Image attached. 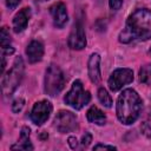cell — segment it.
I'll list each match as a JSON object with an SVG mask.
<instances>
[{"label": "cell", "mask_w": 151, "mask_h": 151, "mask_svg": "<svg viewBox=\"0 0 151 151\" xmlns=\"http://www.w3.org/2000/svg\"><path fill=\"white\" fill-rule=\"evenodd\" d=\"M92 142V136H91V133H88V132H85V134L83 136V138H81V144L84 145V146H88V144Z\"/></svg>", "instance_id": "7402d4cb"}, {"label": "cell", "mask_w": 151, "mask_h": 151, "mask_svg": "<svg viewBox=\"0 0 151 151\" xmlns=\"http://www.w3.org/2000/svg\"><path fill=\"white\" fill-rule=\"evenodd\" d=\"M45 92L50 97L58 96L65 86V77L63 71L55 64H51L45 72Z\"/></svg>", "instance_id": "277c9868"}, {"label": "cell", "mask_w": 151, "mask_h": 151, "mask_svg": "<svg viewBox=\"0 0 151 151\" xmlns=\"http://www.w3.org/2000/svg\"><path fill=\"white\" fill-rule=\"evenodd\" d=\"M109 5H110L111 9L118 11L123 5V0H109Z\"/></svg>", "instance_id": "44dd1931"}, {"label": "cell", "mask_w": 151, "mask_h": 151, "mask_svg": "<svg viewBox=\"0 0 151 151\" xmlns=\"http://www.w3.org/2000/svg\"><path fill=\"white\" fill-rule=\"evenodd\" d=\"M0 44H1V52L2 55H8L12 54L14 52L13 47L11 46V35L7 29V27H2L1 28V33H0Z\"/></svg>", "instance_id": "2e32d148"}, {"label": "cell", "mask_w": 151, "mask_h": 151, "mask_svg": "<svg viewBox=\"0 0 151 151\" xmlns=\"http://www.w3.org/2000/svg\"><path fill=\"white\" fill-rule=\"evenodd\" d=\"M68 46L72 50H77V51L83 50L86 46V37L83 24L80 21L74 22L72 27V31L68 35Z\"/></svg>", "instance_id": "9c48e42d"}, {"label": "cell", "mask_w": 151, "mask_h": 151, "mask_svg": "<svg viewBox=\"0 0 151 151\" xmlns=\"http://www.w3.org/2000/svg\"><path fill=\"white\" fill-rule=\"evenodd\" d=\"M132 81H133L132 70H130V68H117L111 73L110 78L107 80V84H109V87H110L111 91L117 92L123 86H125V85H127Z\"/></svg>", "instance_id": "8992f818"}, {"label": "cell", "mask_w": 151, "mask_h": 151, "mask_svg": "<svg viewBox=\"0 0 151 151\" xmlns=\"http://www.w3.org/2000/svg\"><path fill=\"white\" fill-rule=\"evenodd\" d=\"M19 2H20V0H6V5L9 8H15L19 5Z\"/></svg>", "instance_id": "d4e9b609"}, {"label": "cell", "mask_w": 151, "mask_h": 151, "mask_svg": "<svg viewBox=\"0 0 151 151\" xmlns=\"http://www.w3.org/2000/svg\"><path fill=\"white\" fill-rule=\"evenodd\" d=\"M24 104H25V100H24L22 98H17V99L13 101V104H12V111H13L14 113H18L19 111L22 110Z\"/></svg>", "instance_id": "ffe728a7"}, {"label": "cell", "mask_w": 151, "mask_h": 151, "mask_svg": "<svg viewBox=\"0 0 151 151\" xmlns=\"http://www.w3.org/2000/svg\"><path fill=\"white\" fill-rule=\"evenodd\" d=\"M25 72V65L21 57H17L12 68L4 76L1 85H2V93L5 96H11L17 87L20 85Z\"/></svg>", "instance_id": "3957f363"}, {"label": "cell", "mask_w": 151, "mask_h": 151, "mask_svg": "<svg viewBox=\"0 0 151 151\" xmlns=\"http://www.w3.org/2000/svg\"><path fill=\"white\" fill-rule=\"evenodd\" d=\"M86 118L90 123L97 125H104L106 122V116L97 106H91L88 109V111L86 112Z\"/></svg>", "instance_id": "9a60e30c"}, {"label": "cell", "mask_w": 151, "mask_h": 151, "mask_svg": "<svg viewBox=\"0 0 151 151\" xmlns=\"http://www.w3.org/2000/svg\"><path fill=\"white\" fill-rule=\"evenodd\" d=\"M54 126L61 133L72 132L78 127V120L74 113L70 111H59L54 118Z\"/></svg>", "instance_id": "52a82bcc"}, {"label": "cell", "mask_w": 151, "mask_h": 151, "mask_svg": "<svg viewBox=\"0 0 151 151\" xmlns=\"http://www.w3.org/2000/svg\"><path fill=\"white\" fill-rule=\"evenodd\" d=\"M29 131H31L29 127L24 126L21 129L20 139L18 144L13 145L11 149L12 150H33V145L31 144V140H29Z\"/></svg>", "instance_id": "5bb4252c"}, {"label": "cell", "mask_w": 151, "mask_h": 151, "mask_svg": "<svg viewBox=\"0 0 151 151\" xmlns=\"http://www.w3.org/2000/svg\"><path fill=\"white\" fill-rule=\"evenodd\" d=\"M87 72L90 80L93 84H99L101 80V74H100V55L98 53H92L88 63H87Z\"/></svg>", "instance_id": "8fae6325"}, {"label": "cell", "mask_w": 151, "mask_h": 151, "mask_svg": "<svg viewBox=\"0 0 151 151\" xmlns=\"http://www.w3.org/2000/svg\"><path fill=\"white\" fill-rule=\"evenodd\" d=\"M140 129H142V132H143L146 137L151 138V110H150L149 113L146 114L145 119L142 122Z\"/></svg>", "instance_id": "d6986e66"}, {"label": "cell", "mask_w": 151, "mask_h": 151, "mask_svg": "<svg viewBox=\"0 0 151 151\" xmlns=\"http://www.w3.org/2000/svg\"><path fill=\"white\" fill-rule=\"evenodd\" d=\"M50 12L52 14L53 18V24L55 27L58 28H63L67 20H68V15H67V11H66V6L64 2H57L54 4L51 8Z\"/></svg>", "instance_id": "30bf717a"}, {"label": "cell", "mask_w": 151, "mask_h": 151, "mask_svg": "<svg viewBox=\"0 0 151 151\" xmlns=\"http://www.w3.org/2000/svg\"><path fill=\"white\" fill-rule=\"evenodd\" d=\"M90 99H91L90 92L84 90L83 83L80 80H74L73 84H72V87L66 93V96L64 98V101L67 105L72 106L73 109L80 110L90 103Z\"/></svg>", "instance_id": "5b68a950"}, {"label": "cell", "mask_w": 151, "mask_h": 151, "mask_svg": "<svg viewBox=\"0 0 151 151\" xmlns=\"http://www.w3.org/2000/svg\"><path fill=\"white\" fill-rule=\"evenodd\" d=\"M139 81L145 85H151V64H145L140 67Z\"/></svg>", "instance_id": "e0dca14e"}, {"label": "cell", "mask_w": 151, "mask_h": 151, "mask_svg": "<svg viewBox=\"0 0 151 151\" xmlns=\"http://www.w3.org/2000/svg\"><path fill=\"white\" fill-rule=\"evenodd\" d=\"M51 112H52V104L48 100H40L33 105L29 117L35 125L40 126L48 119Z\"/></svg>", "instance_id": "ba28073f"}, {"label": "cell", "mask_w": 151, "mask_h": 151, "mask_svg": "<svg viewBox=\"0 0 151 151\" xmlns=\"http://www.w3.org/2000/svg\"><path fill=\"white\" fill-rule=\"evenodd\" d=\"M68 145L71 146V149H77L78 147V140H77V138L76 137H70L68 138Z\"/></svg>", "instance_id": "cb8c5ba5"}, {"label": "cell", "mask_w": 151, "mask_h": 151, "mask_svg": "<svg viewBox=\"0 0 151 151\" xmlns=\"http://www.w3.org/2000/svg\"><path fill=\"white\" fill-rule=\"evenodd\" d=\"M26 55L31 64L40 61L44 55V45L38 40L31 41L26 47Z\"/></svg>", "instance_id": "7c38bea8"}, {"label": "cell", "mask_w": 151, "mask_h": 151, "mask_svg": "<svg viewBox=\"0 0 151 151\" xmlns=\"http://www.w3.org/2000/svg\"><path fill=\"white\" fill-rule=\"evenodd\" d=\"M98 99L105 107H111L112 106V98L104 87H100L98 90Z\"/></svg>", "instance_id": "ac0fdd59"}, {"label": "cell", "mask_w": 151, "mask_h": 151, "mask_svg": "<svg viewBox=\"0 0 151 151\" xmlns=\"http://www.w3.org/2000/svg\"><path fill=\"white\" fill-rule=\"evenodd\" d=\"M142 107L143 101L139 94L132 88H126L118 97L116 113L122 124L130 125L138 119Z\"/></svg>", "instance_id": "7a4b0ae2"}, {"label": "cell", "mask_w": 151, "mask_h": 151, "mask_svg": "<svg viewBox=\"0 0 151 151\" xmlns=\"http://www.w3.org/2000/svg\"><path fill=\"white\" fill-rule=\"evenodd\" d=\"M149 39H151V11L138 8L127 18L125 28L119 34V41L129 44L134 40Z\"/></svg>", "instance_id": "6da1fadb"}, {"label": "cell", "mask_w": 151, "mask_h": 151, "mask_svg": "<svg viewBox=\"0 0 151 151\" xmlns=\"http://www.w3.org/2000/svg\"><path fill=\"white\" fill-rule=\"evenodd\" d=\"M31 18V9L25 7L22 9H20L15 17L13 18V29L15 33H20L22 32L28 24V20Z\"/></svg>", "instance_id": "4fadbf2b"}, {"label": "cell", "mask_w": 151, "mask_h": 151, "mask_svg": "<svg viewBox=\"0 0 151 151\" xmlns=\"http://www.w3.org/2000/svg\"><path fill=\"white\" fill-rule=\"evenodd\" d=\"M100 149H103V150H116L114 146H112V145H104V144H97L93 147V150H100Z\"/></svg>", "instance_id": "603a6c76"}]
</instances>
